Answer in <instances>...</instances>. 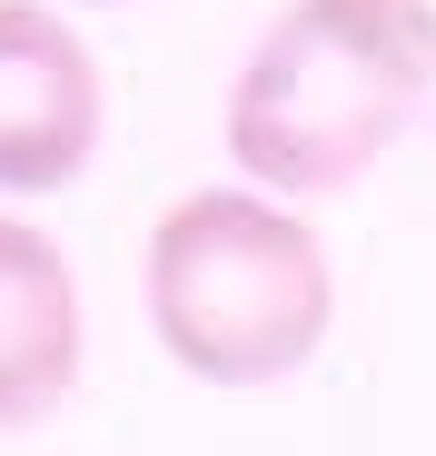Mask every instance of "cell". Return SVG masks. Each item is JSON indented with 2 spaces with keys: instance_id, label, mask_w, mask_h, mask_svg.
<instances>
[{
  "instance_id": "obj_3",
  "label": "cell",
  "mask_w": 436,
  "mask_h": 456,
  "mask_svg": "<svg viewBox=\"0 0 436 456\" xmlns=\"http://www.w3.org/2000/svg\"><path fill=\"white\" fill-rule=\"evenodd\" d=\"M100 149V60L50 0H0V189L50 199Z\"/></svg>"
},
{
  "instance_id": "obj_4",
  "label": "cell",
  "mask_w": 436,
  "mask_h": 456,
  "mask_svg": "<svg viewBox=\"0 0 436 456\" xmlns=\"http://www.w3.org/2000/svg\"><path fill=\"white\" fill-rule=\"evenodd\" d=\"M69 387H80V278L50 228L0 218V427L50 417Z\"/></svg>"
},
{
  "instance_id": "obj_1",
  "label": "cell",
  "mask_w": 436,
  "mask_h": 456,
  "mask_svg": "<svg viewBox=\"0 0 436 456\" xmlns=\"http://www.w3.org/2000/svg\"><path fill=\"white\" fill-rule=\"evenodd\" d=\"M436 100V0H287L229 90V159L278 199L357 189Z\"/></svg>"
},
{
  "instance_id": "obj_2",
  "label": "cell",
  "mask_w": 436,
  "mask_h": 456,
  "mask_svg": "<svg viewBox=\"0 0 436 456\" xmlns=\"http://www.w3.org/2000/svg\"><path fill=\"white\" fill-rule=\"evenodd\" d=\"M149 328L198 387H268L337 328V268L298 199L189 189L149 228Z\"/></svg>"
},
{
  "instance_id": "obj_5",
  "label": "cell",
  "mask_w": 436,
  "mask_h": 456,
  "mask_svg": "<svg viewBox=\"0 0 436 456\" xmlns=\"http://www.w3.org/2000/svg\"><path fill=\"white\" fill-rule=\"evenodd\" d=\"M90 11H109V0H90Z\"/></svg>"
}]
</instances>
